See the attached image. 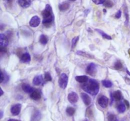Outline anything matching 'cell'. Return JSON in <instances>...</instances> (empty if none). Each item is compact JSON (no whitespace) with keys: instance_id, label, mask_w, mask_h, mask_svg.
<instances>
[{"instance_id":"10","label":"cell","mask_w":130,"mask_h":121,"mask_svg":"<svg viewBox=\"0 0 130 121\" xmlns=\"http://www.w3.org/2000/svg\"><path fill=\"white\" fill-rule=\"evenodd\" d=\"M81 97L82 101H83L84 103L86 106H89L91 104V103H92V99H91L90 97L88 94H86L85 93H81Z\"/></svg>"},{"instance_id":"7","label":"cell","mask_w":130,"mask_h":121,"mask_svg":"<svg viewBox=\"0 0 130 121\" xmlns=\"http://www.w3.org/2000/svg\"><path fill=\"white\" fill-rule=\"evenodd\" d=\"M97 72V66L94 63H90L86 68V73L90 75H94Z\"/></svg>"},{"instance_id":"15","label":"cell","mask_w":130,"mask_h":121,"mask_svg":"<svg viewBox=\"0 0 130 121\" xmlns=\"http://www.w3.org/2000/svg\"><path fill=\"white\" fill-rule=\"evenodd\" d=\"M21 62L24 63H29V62L31 61V56L29 53H25L24 54L22 55L20 58Z\"/></svg>"},{"instance_id":"33","label":"cell","mask_w":130,"mask_h":121,"mask_svg":"<svg viewBox=\"0 0 130 121\" xmlns=\"http://www.w3.org/2000/svg\"><path fill=\"white\" fill-rule=\"evenodd\" d=\"M4 80H5V76H4V74H3V71H2V72H1V81H0V83H3Z\"/></svg>"},{"instance_id":"28","label":"cell","mask_w":130,"mask_h":121,"mask_svg":"<svg viewBox=\"0 0 130 121\" xmlns=\"http://www.w3.org/2000/svg\"><path fill=\"white\" fill-rule=\"evenodd\" d=\"M103 4H104L105 7H107V8H111L113 6V3L111 2V0H105Z\"/></svg>"},{"instance_id":"26","label":"cell","mask_w":130,"mask_h":121,"mask_svg":"<svg viewBox=\"0 0 130 121\" xmlns=\"http://www.w3.org/2000/svg\"><path fill=\"white\" fill-rule=\"evenodd\" d=\"M107 119H108V121H117L116 116L114 114H112V113L109 114Z\"/></svg>"},{"instance_id":"38","label":"cell","mask_w":130,"mask_h":121,"mask_svg":"<svg viewBox=\"0 0 130 121\" xmlns=\"http://www.w3.org/2000/svg\"><path fill=\"white\" fill-rule=\"evenodd\" d=\"M3 90H2V89H1V96H2V95H3Z\"/></svg>"},{"instance_id":"4","label":"cell","mask_w":130,"mask_h":121,"mask_svg":"<svg viewBox=\"0 0 130 121\" xmlns=\"http://www.w3.org/2000/svg\"><path fill=\"white\" fill-rule=\"evenodd\" d=\"M109 99L105 96H101L98 99V103L101 107L103 108H105L108 105Z\"/></svg>"},{"instance_id":"37","label":"cell","mask_w":130,"mask_h":121,"mask_svg":"<svg viewBox=\"0 0 130 121\" xmlns=\"http://www.w3.org/2000/svg\"><path fill=\"white\" fill-rule=\"evenodd\" d=\"M126 73H127V74H129V76H130V72H129V71H128V70H127V69H126Z\"/></svg>"},{"instance_id":"35","label":"cell","mask_w":130,"mask_h":121,"mask_svg":"<svg viewBox=\"0 0 130 121\" xmlns=\"http://www.w3.org/2000/svg\"><path fill=\"white\" fill-rule=\"evenodd\" d=\"M124 102H125V103H126V105H127V107H129V103H128V102H127V100H124Z\"/></svg>"},{"instance_id":"11","label":"cell","mask_w":130,"mask_h":121,"mask_svg":"<svg viewBox=\"0 0 130 121\" xmlns=\"http://www.w3.org/2000/svg\"><path fill=\"white\" fill-rule=\"evenodd\" d=\"M8 45V40L5 35L0 34V46L1 47H6Z\"/></svg>"},{"instance_id":"29","label":"cell","mask_w":130,"mask_h":121,"mask_svg":"<svg viewBox=\"0 0 130 121\" xmlns=\"http://www.w3.org/2000/svg\"><path fill=\"white\" fill-rule=\"evenodd\" d=\"M45 79L46 82H50V81H52V76H51L50 74L48 72H47L45 74Z\"/></svg>"},{"instance_id":"42","label":"cell","mask_w":130,"mask_h":121,"mask_svg":"<svg viewBox=\"0 0 130 121\" xmlns=\"http://www.w3.org/2000/svg\"><path fill=\"white\" fill-rule=\"evenodd\" d=\"M8 1H10V0H8Z\"/></svg>"},{"instance_id":"12","label":"cell","mask_w":130,"mask_h":121,"mask_svg":"<svg viewBox=\"0 0 130 121\" xmlns=\"http://www.w3.org/2000/svg\"><path fill=\"white\" fill-rule=\"evenodd\" d=\"M42 82H43V78H42V75H37L34 78L32 83H33L34 85L38 86L42 84Z\"/></svg>"},{"instance_id":"34","label":"cell","mask_w":130,"mask_h":121,"mask_svg":"<svg viewBox=\"0 0 130 121\" xmlns=\"http://www.w3.org/2000/svg\"><path fill=\"white\" fill-rule=\"evenodd\" d=\"M8 121H20L19 120H17V119H14V118H10V119L8 120Z\"/></svg>"},{"instance_id":"30","label":"cell","mask_w":130,"mask_h":121,"mask_svg":"<svg viewBox=\"0 0 130 121\" xmlns=\"http://www.w3.org/2000/svg\"><path fill=\"white\" fill-rule=\"evenodd\" d=\"M92 1H93V2L95 3V4L101 5V4H103L105 0H92Z\"/></svg>"},{"instance_id":"17","label":"cell","mask_w":130,"mask_h":121,"mask_svg":"<svg viewBox=\"0 0 130 121\" xmlns=\"http://www.w3.org/2000/svg\"><path fill=\"white\" fill-rule=\"evenodd\" d=\"M76 54L79 55V56H84L85 57H87V58L89 59H93L94 58V56L93 55L90 54L89 53H87L86 52H84V51H78L76 52Z\"/></svg>"},{"instance_id":"32","label":"cell","mask_w":130,"mask_h":121,"mask_svg":"<svg viewBox=\"0 0 130 121\" xmlns=\"http://www.w3.org/2000/svg\"><path fill=\"white\" fill-rule=\"evenodd\" d=\"M121 17V10H119L118 12L116 13V18H120Z\"/></svg>"},{"instance_id":"2","label":"cell","mask_w":130,"mask_h":121,"mask_svg":"<svg viewBox=\"0 0 130 121\" xmlns=\"http://www.w3.org/2000/svg\"><path fill=\"white\" fill-rule=\"evenodd\" d=\"M42 15L43 17V20L42 23L45 25L49 24L52 22L53 19V14H52V7L50 6V5H47L45 8L42 12Z\"/></svg>"},{"instance_id":"3","label":"cell","mask_w":130,"mask_h":121,"mask_svg":"<svg viewBox=\"0 0 130 121\" xmlns=\"http://www.w3.org/2000/svg\"><path fill=\"white\" fill-rule=\"evenodd\" d=\"M58 83H59L60 87L63 89L66 88L68 83V76L66 73H62L59 78L58 80Z\"/></svg>"},{"instance_id":"20","label":"cell","mask_w":130,"mask_h":121,"mask_svg":"<svg viewBox=\"0 0 130 121\" xmlns=\"http://www.w3.org/2000/svg\"><path fill=\"white\" fill-rule=\"evenodd\" d=\"M48 38L45 35H41V36L39 37V42L42 45L47 44V42H48Z\"/></svg>"},{"instance_id":"22","label":"cell","mask_w":130,"mask_h":121,"mask_svg":"<svg viewBox=\"0 0 130 121\" xmlns=\"http://www.w3.org/2000/svg\"><path fill=\"white\" fill-rule=\"evenodd\" d=\"M117 108V110H118V112L119 113H124L125 112V110H126V105L124 103H120L119 105H118Z\"/></svg>"},{"instance_id":"13","label":"cell","mask_w":130,"mask_h":121,"mask_svg":"<svg viewBox=\"0 0 130 121\" xmlns=\"http://www.w3.org/2000/svg\"><path fill=\"white\" fill-rule=\"evenodd\" d=\"M18 4L22 8H28L31 4V0H18Z\"/></svg>"},{"instance_id":"5","label":"cell","mask_w":130,"mask_h":121,"mask_svg":"<svg viewBox=\"0 0 130 121\" xmlns=\"http://www.w3.org/2000/svg\"><path fill=\"white\" fill-rule=\"evenodd\" d=\"M21 108H22V105H21V104H20V103L13 105L11 107V113H12L13 115H18L20 113V112Z\"/></svg>"},{"instance_id":"41","label":"cell","mask_w":130,"mask_h":121,"mask_svg":"<svg viewBox=\"0 0 130 121\" xmlns=\"http://www.w3.org/2000/svg\"><path fill=\"white\" fill-rule=\"evenodd\" d=\"M84 121H88V120H84Z\"/></svg>"},{"instance_id":"14","label":"cell","mask_w":130,"mask_h":121,"mask_svg":"<svg viewBox=\"0 0 130 121\" xmlns=\"http://www.w3.org/2000/svg\"><path fill=\"white\" fill-rule=\"evenodd\" d=\"M22 90H23L26 93H31L34 90V89L32 87H31L29 85L26 84V83L22 85Z\"/></svg>"},{"instance_id":"9","label":"cell","mask_w":130,"mask_h":121,"mask_svg":"<svg viewBox=\"0 0 130 121\" xmlns=\"http://www.w3.org/2000/svg\"><path fill=\"white\" fill-rule=\"evenodd\" d=\"M41 20L37 16H34L29 22V25L32 27H37L39 25Z\"/></svg>"},{"instance_id":"40","label":"cell","mask_w":130,"mask_h":121,"mask_svg":"<svg viewBox=\"0 0 130 121\" xmlns=\"http://www.w3.org/2000/svg\"><path fill=\"white\" fill-rule=\"evenodd\" d=\"M70 1H71V2H74V1H76V0H70Z\"/></svg>"},{"instance_id":"31","label":"cell","mask_w":130,"mask_h":121,"mask_svg":"<svg viewBox=\"0 0 130 121\" xmlns=\"http://www.w3.org/2000/svg\"><path fill=\"white\" fill-rule=\"evenodd\" d=\"M124 13H125V16H126V22H125V25H127V23H128V15H127V10L125 9L124 10Z\"/></svg>"},{"instance_id":"39","label":"cell","mask_w":130,"mask_h":121,"mask_svg":"<svg viewBox=\"0 0 130 121\" xmlns=\"http://www.w3.org/2000/svg\"><path fill=\"white\" fill-rule=\"evenodd\" d=\"M128 52H129V56H130V49H129V50Z\"/></svg>"},{"instance_id":"18","label":"cell","mask_w":130,"mask_h":121,"mask_svg":"<svg viewBox=\"0 0 130 121\" xmlns=\"http://www.w3.org/2000/svg\"><path fill=\"white\" fill-rule=\"evenodd\" d=\"M112 95H113L114 98L117 101H120L122 99V95L120 90L116 91V92L112 94Z\"/></svg>"},{"instance_id":"23","label":"cell","mask_w":130,"mask_h":121,"mask_svg":"<svg viewBox=\"0 0 130 121\" xmlns=\"http://www.w3.org/2000/svg\"><path fill=\"white\" fill-rule=\"evenodd\" d=\"M75 111H76L75 108H73V107H67V109H66V112H67V115L69 116L73 115L75 113Z\"/></svg>"},{"instance_id":"16","label":"cell","mask_w":130,"mask_h":121,"mask_svg":"<svg viewBox=\"0 0 130 121\" xmlns=\"http://www.w3.org/2000/svg\"><path fill=\"white\" fill-rule=\"evenodd\" d=\"M75 79L79 83H86L88 80V77L85 75L77 76L75 77Z\"/></svg>"},{"instance_id":"25","label":"cell","mask_w":130,"mask_h":121,"mask_svg":"<svg viewBox=\"0 0 130 121\" xmlns=\"http://www.w3.org/2000/svg\"><path fill=\"white\" fill-rule=\"evenodd\" d=\"M114 68L115 69H117V70H120V69H121L122 68V63L120 61H116V63H115Z\"/></svg>"},{"instance_id":"36","label":"cell","mask_w":130,"mask_h":121,"mask_svg":"<svg viewBox=\"0 0 130 121\" xmlns=\"http://www.w3.org/2000/svg\"><path fill=\"white\" fill-rule=\"evenodd\" d=\"M3 111H1V118H3Z\"/></svg>"},{"instance_id":"6","label":"cell","mask_w":130,"mask_h":121,"mask_svg":"<svg viewBox=\"0 0 130 121\" xmlns=\"http://www.w3.org/2000/svg\"><path fill=\"white\" fill-rule=\"evenodd\" d=\"M79 96L76 92H72L68 95V100L71 103H76L78 101Z\"/></svg>"},{"instance_id":"27","label":"cell","mask_w":130,"mask_h":121,"mask_svg":"<svg viewBox=\"0 0 130 121\" xmlns=\"http://www.w3.org/2000/svg\"><path fill=\"white\" fill-rule=\"evenodd\" d=\"M78 41H79V37H78V36H77V37H75L74 38H72V42H71V44H72V49L74 48V47L76 46V44H77Z\"/></svg>"},{"instance_id":"8","label":"cell","mask_w":130,"mask_h":121,"mask_svg":"<svg viewBox=\"0 0 130 121\" xmlns=\"http://www.w3.org/2000/svg\"><path fill=\"white\" fill-rule=\"evenodd\" d=\"M30 98L34 100H38L41 98V93L39 90H34L31 93H30Z\"/></svg>"},{"instance_id":"24","label":"cell","mask_w":130,"mask_h":121,"mask_svg":"<svg viewBox=\"0 0 130 121\" xmlns=\"http://www.w3.org/2000/svg\"><path fill=\"white\" fill-rule=\"evenodd\" d=\"M102 85L105 88H111L112 87V83L109 80H103L102 81Z\"/></svg>"},{"instance_id":"19","label":"cell","mask_w":130,"mask_h":121,"mask_svg":"<svg viewBox=\"0 0 130 121\" xmlns=\"http://www.w3.org/2000/svg\"><path fill=\"white\" fill-rule=\"evenodd\" d=\"M69 4L67 2H64V3H62V4H60L59 5V9L60 10L62 11V12H64V11L67 10L69 8Z\"/></svg>"},{"instance_id":"1","label":"cell","mask_w":130,"mask_h":121,"mask_svg":"<svg viewBox=\"0 0 130 121\" xmlns=\"http://www.w3.org/2000/svg\"><path fill=\"white\" fill-rule=\"evenodd\" d=\"M82 88L89 94L95 96L99 92V83L95 79H90L82 86Z\"/></svg>"},{"instance_id":"21","label":"cell","mask_w":130,"mask_h":121,"mask_svg":"<svg viewBox=\"0 0 130 121\" xmlns=\"http://www.w3.org/2000/svg\"><path fill=\"white\" fill-rule=\"evenodd\" d=\"M96 31H97V32H98V33H99L101 35H102V37H103V38H105V39H107V40H111V39H112V37H111V36L109 35L108 34L105 33V32H103V31L100 30H99V29H96Z\"/></svg>"}]
</instances>
